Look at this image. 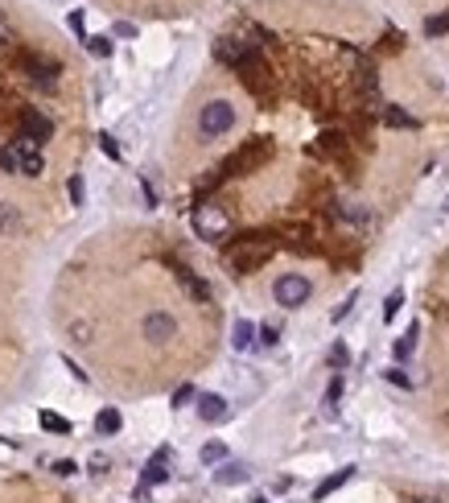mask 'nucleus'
Returning a JSON list of instances; mask_svg holds the SVG:
<instances>
[{"mask_svg": "<svg viewBox=\"0 0 449 503\" xmlns=\"http://www.w3.org/2000/svg\"><path fill=\"white\" fill-rule=\"evenodd\" d=\"M272 157V141L268 137H252V141H243V149H235L227 161H223V173L231 178V173H247V169H260L264 161Z\"/></svg>", "mask_w": 449, "mask_h": 503, "instance_id": "obj_1", "label": "nucleus"}, {"mask_svg": "<svg viewBox=\"0 0 449 503\" xmlns=\"http://www.w3.org/2000/svg\"><path fill=\"white\" fill-rule=\"evenodd\" d=\"M198 128H202V137H223V132H231V128H235V108H231L227 99H211V103L198 112Z\"/></svg>", "mask_w": 449, "mask_h": 503, "instance_id": "obj_2", "label": "nucleus"}, {"mask_svg": "<svg viewBox=\"0 0 449 503\" xmlns=\"http://www.w3.org/2000/svg\"><path fill=\"white\" fill-rule=\"evenodd\" d=\"M272 297H276V306H284V310H297V306L309 301V281L301 272H284V277H276V285H272Z\"/></svg>", "mask_w": 449, "mask_h": 503, "instance_id": "obj_3", "label": "nucleus"}, {"mask_svg": "<svg viewBox=\"0 0 449 503\" xmlns=\"http://www.w3.org/2000/svg\"><path fill=\"white\" fill-rule=\"evenodd\" d=\"M268 256H272V243H260V248H231L227 252V260H231V268L235 272H256V268H264L268 264Z\"/></svg>", "mask_w": 449, "mask_h": 503, "instance_id": "obj_4", "label": "nucleus"}, {"mask_svg": "<svg viewBox=\"0 0 449 503\" xmlns=\"http://www.w3.org/2000/svg\"><path fill=\"white\" fill-rule=\"evenodd\" d=\"M13 157H17V169H21L25 178H37V173L46 169V157L37 153V141H29V137H17V141H13Z\"/></svg>", "mask_w": 449, "mask_h": 503, "instance_id": "obj_5", "label": "nucleus"}, {"mask_svg": "<svg viewBox=\"0 0 449 503\" xmlns=\"http://www.w3.org/2000/svg\"><path fill=\"white\" fill-rule=\"evenodd\" d=\"M17 124H21V137H29V141H37V144L54 137V120H49L46 112H37V108H21Z\"/></svg>", "mask_w": 449, "mask_h": 503, "instance_id": "obj_6", "label": "nucleus"}, {"mask_svg": "<svg viewBox=\"0 0 449 503\" xmlns=\"http://www.w3.org/2000/svg\"><path fill=\"white\" fill-rule=\"evenodd\" d=\"M169 462H173V450H169V446L153 450V458L144 462V470H141V487H157V482H165L169 479Z\"/></svg>", "mask_w": 449, "mask_h": 503, "instance_id": "obj_7", "label": "nucleus"}, {"mask_svg": "<svg viewBox=\"0 0 449 503\" xmlns=\"http://www.w3.org/2000/svg\"><path fill=\"white\" fill-rule=\"evenodd\" d=\"M252 50H256L252 42H239V37H218V42H214V58H218V62H227L231 71H239V62H243Z\"/></svg>", "mask_w": 449, "mask_h": 503, "instance_id": "obj_8", "label": "nucleus"}, {"mask_svg": "<svg viewBox=\"0 0 449 503\" xmlns=\"http://www.w3.org/2000/svg\"><path fill=\"white\" fill-rule=\"evenodd\" d=\"M141 330H144V338H148V342H169V338L177 335V322H173L165 310H153L148 318H144Z\"/></svg>", "mask_w": 449, "mask_h": 503, "instance_id": "obj_9", "label": "nucleus"}, {"mask_svg": "<svg viewBox=\"0 0 449 503\" xmlns=\"http://www.w3.org/2000/svg\"><path fill=\"white\" fill-rule=\"evenodd\" d=\"M198 417L211 421V425L227 421V400H223L218 392H202V396H198Z\"/></svg>", "mask_w": 449, "mask_h": 503, "instance_id": "obj_10", "label": "nucleus"}, {"mask_svg": "<svg viewBox=\"0 0 449 503\" xmlns=\"http://www.w3.org/2000/svg\"><path fill=\"white\" fill-rule=\"evenodd\" d=\"M17 67H21L29 79H37V74H42L46 83H49V74H58V62H54V58H42V54H21V58H17Z\"/></svg>", "mask_w": 449, "mask_h": 503, "instance_id": "obj_11", "label": "nucleus"}, {"mask_svg": "<svg viewBox=\"0 0 449 503\" xmlns=\"http://www.w3.org/2000/svg\"><path fill=\"white\" fill-rule=\"evenodd\" d=\"M173 272H177V281H182V289H186V293L194 297V301H211V285H206L202 277H194V272H189L186 264H173Z\"/></svg>", "mask_w": 449, "mask_h": 503, "instance_id": "obj_12", "label": "nucleus"}, {"mask_svg": "<svg viewBox=\"0 0 449 503\" xmlns=\"http://www.w3.org/2000/svg\"><path fill=\"white\" fill-rule=\"evenodd\" d=\"M247 466L243 462H218V470H214V482L218 487H235V482H247Z\"/></svg>", "mask_w": 449, "mask_h": 503, "instance_id": "obj_13", "label": "nucleus"}, {"mask_svg": "<svg viewBox=\"0 0 449 503\" xmlns=\"http://www.w3.org/2000/svg\"><path fill=\"white\" fill-rule=\"evenodd\" d=\"M351 479H355V466H342L338 475H330V479H322L317 487H313V499H317V503H322V499H330L334 491H338L342 482H351Z\"/></svg>", "mask_w": 449, "mask_h": 503, "instance_id": "obj_14", "label": "nucleus"}, {"mask_svg": "<svg viewBox=\"0 0 449 503\" xmlns=\"http://www.w3.org/2000/svg\"><path fill=\"white\" fill-rule=\"evenodd\" d=\"M256 335H260V330H256V326H252L247 318H239V322H235V330H231V347H235V351H252V347L260 342Z\"/></svg>", "mask_w": 449, "mask_h": 503, "instance_id": "obj_15", "label": "nucleus"}, {"mask_svg": "<svg viewBox=\"0 0 449 503\" xmlns=\"http://www.w3.org/2000/svg\"><path fill=\"white\" fill-rule=\"evenodd\" d=\"M416 335H421V326L412 322V326H408V335L392 342V355H396V363H404L408 355H412V351H416Z\"/></svg>", "mask_w": 449, "mask_h": 503, "instance_id": "obj_16", "label": "nucleus"}, {"mask_svg": "<svg viewBox=\"0 0 449 503\" xmlns=\"http://www.w3.org/2000/svg\"><path fill=\"white\" fill-rule=\"evenodd\" d=\"M119 425H124V417H119L116 408H103L95 417V433H119Z\"/></svg>", "mask_w": 449, "mask_h": 503, "instance_id": "obj_17", "label": "nucleus"}, {"mask_svg": "<svg viewBox=\"0 0 449 503\" xmlns=\"http://www.w3.org/2000/svg\"><path fill=\"white\" fill-rule=\"evenodd\" d=\"M37 421H42V429L46 433H62V437H66V433H71V421H66V417H58V412H37Z\"/></svg>", "mask_w": 449, "mask_h": 503, "instance_id": "obj_18", "label": "nucleus"}, {"mask_svg": "<svg viewBox=\"0 0 449 503\" xmlns=\"http://www.w3.org/2000/svg\"><path fill=\"white\" fill-rule=\"evenodd\" d=\"M383 124H392V128H416V120L404 112V108H396V103H387V112H383Z\"/></svg>", "mask_w": 449, "mask_h": 503, "instance_id": "obj_19", "label": "nucleus"}, {"mask_svg": "<svg viewBox=\"0 0 449 503\" xmlns=\"http://www.w3.org/2000/svg\"><path fill=\"white\" fill-rule=\"evenodd\" d=\"M202 462H206V466L227 462V446H223V441H206V446H202Z\"/></svg>", "mask_w": 449, "mask_h": 503, "instance_id": "obj_20", "label": "nucleus"}, {"mask_svg": "<svg viewBox=\"0 0 449 503\" xmlns=\"http://www.w3.org/2000/svg\"><path fill=\"white\" fill-rule=\"evenodd\" d=\"M346 363H351V351H346V342H334V347H330V367H334V371H342Z\"/></svg>", "mask_w": 449, "mask_h": 503, "instance_id": "obj_21", "label": "nucleus"}, {"mask_svg": "<svg viewBox=\"0 0 449 503\" xmlns=\"http://www.w3.org/2000/svg\"><path fill=\"white\" fill-rule=\"evenodd\" d=\"M400 306H404V293L396 289V293H387V301H383V322H392L396 313H400Z\"/></svg>", "mask_w": 449, "mask_h": 503, "instance_id": "obj_22", "label": "nucleus"}, {"mask_svg": "<svg viewBox=\"0 0 449 503\" xmlns=\"http://www.w3.org/2000/svg\"><path fill=\"white\" fill-rule=\"evenodd\" d=\"M338 396H342V376H334L330 383H326V412L334 417V405H338Z\"/></svg>", "mask_w": 449, "mask_h": 503, "instance_id": "obj_23", "label": "nucleus"}, {"mask_svg": "<svg viewBox=\"0 0 449 503\" xmlns=\"http://www.w3.org/2000/svg\"><path fill=\"white\" fill-rule=\"evenodd\" d=\"M87 50L95 58H112V37H87Z\"/></svg>", "mask_w": 449, "mask_h": 503, "instance_id": "obj_24", "label": "nucleus"}, {"mask_svg": "<svg viewBox=\"0 0 449 503\" xmlns=\"http://www.w3.org/2000/svg\"><path fill=\"white\" fill-rule=\"evenodd\" d=\"M66 190H71V202H74V207H83V198H87V186H83V178H78V173H71Z\"/></svg>", "mask_w": 449, "mask_h": 503, "instance_id": "obj_25", "label": "nucleus"}, {"mask_svg": "<svg viewBox=\"0 0 449 503\" xmlns=\"http://www.w3.org/2000/svg\"><path fill=\"white\" fill-rule=\"evenodd\" d=\"M425 33H428V37L449 33V13H441V17H428V21H425Z\"/></svg>", "mask_w": 449, "mask_h": 503, "instance_id": "obj_26", "label": "nucleus"}, {"mask_svg": "<svg viewBox=\"0 0 449 503\" xmlns=\"http://www.w3.org/2000/svg\"><path fill=\"white\" fill-rule=\"evenodd\" d=\"M99 149H103V157H112V161H119V144L112 132H99Z\"/></svg>", "mask_w": 449, "mask_h": 503, "instance_id": "obj_27", "label": "nucleus"}, {"mask_svg": "<svg viewBox=\"0 0 449 503\" xmlns=\"http://www.w3.org/2000/svg\"><path fill=\"white\" fill-rule=\"evenodd\" d=\"M322 149L326 153H342V132H322Z\"/></svg>", "mask_w": 449, "mask_h": 503, "instance_id": "obj_28", "label": "nucleus"}, {"mask_svg": "<svg viewBox=\"0 0 449 503\" xmlns=\"http://www.w3.org/2000/svg\"><path fill=\"white\" fill-rule=\"evenodd\" d=\"M383 380H387V383H396V388H412V380L404 376L400 367H387V371H383Z\"/></svg>", "mask_w": 449, "mask_h": 503, "instance_id": "obj_29", "label": "nucleus"}, {"mask_svg": "<svg viewBox=\"0 0 449 503\" xmlns=\"http://www.w3.org/2000/svg\"><path fill=\"white\" fill-rule=\"evenodd\" d=\"M194 396H198V392H194V388H189V383H182V388H177V392H173V408L189 405V400H194Z\"/></svg>", "mask_w": 449, "mask_h": 503, "instance_id": "obj_30", "label": "nucleus"}, {"mask_svg": "<svg viewBox=\"0 0 449 503\" xmlns=\"http://www.w3.org/2000/svg\"><path fill=\"white\" fill-rule=\"evenodd\" d=\"M74 470H78V466H74L71 458H58V462H54V475H58V479H71Z\"/></svg>", "mask_w": 449, "mask_h": 503, "instance_id": "obj_31", "label": "nucleus"}, {"mask_svg": "<svg viewBox=\"0 0 449 503\" xmlns=\"http://www.w3.org/2000/svg\"><path fill=\"white\" fill-rule=\"evenodd\" d=\"M355 301H358V293H346V301H342V306H338V310H334V322H342V318H346V313L355 310Z\"/></svg>", "mask_w": 449, "mask_h": 503, "instance_id": "obj_32", "label": "nucleus"}, {"mask_svg": "<svg viewBox=\"0 0 449 503\" xmlns=\"http://www.w3.org/2000/svg\"><path fill=\"white\" fill-rule=\"evenodd\" d=\"M276 338H281L276 326H260V347H276Z\"/></svg>", "mask_w": 449, "mask_h": 503, "instance_id": "obj_33", "label": "nucleus"}, {"mask_svg": "<svg viewBox=\"0 0 449 503\" xmlns=\"http://www.w3.org/2000/svg\"><path fill=\"white\" fill-rule=\"evenodd\" d=\"M107 466H112V462H107L103 454H95V458H91V475H107Z\"/></svg>", "mask_w": 449, "mask_h": 503, "instance_id": "obj_34", "label": "nucleus"}, {"mask_svg": "<svg viewBox=\"0 0 449 503\" xmlns=\"http://www.w3.org/2000/svg\"><path fill=\"white\" fill-rule=\"evenodd\" d=\"M71 29L78 33V42H87V33H83V13H71Z\"/></svg>", "mask_w": 449, "mask_h": 503, "instance_id": "obj_35", "label": "nucleus"}, {"mask_svg": "<svg viewBox=\"0 0 449 503\" xmlns=\"http://www.w3.org/2000/svg\"><path fill=\"white\" fill-rule=\"evenodd\" d=\"M116 33H119V37H132V33H136V25H132V21H116Z\"/></svg>", "mask_w": 449, "mask_h": 503, "instance_id": "obj_36", "label": "nucleus"}, {"mask_svg": "<svg viewBox=\"0 0 449 503\" xmlns=\"http://www.w3.org/2000/svg\"><path fill=\"white\" fill-rule=\"evenodd\" d=\"M62 363H66V371H71V376H74V380H78V383H87V371H78V367H74V363H71V355H66V359H62Z\"/></svg>", "mask_w": 449, "mask_h": 503, "instance_id": "obj_37", "label": "nucleus"}, {"mask_svg": "<svg viewBox=\"0 0 449 503\" xmlns=\"http://www.w3.org/2000/svg\"><path fill=\"white\" fill-rule=\"evenodd\" d=\"M141 190H144V202H148V207H157V194H153V186H148L144 178H141Z\"/></svg>", "mask_w": 449, "mask_h": 503, "instance_id": "obj_38", "label": "nucleus"}, {"mask_svg": "<svg viewBox=\"0 0 449 503\" xmlns=\"http://www.w3.org/2000/svg\"><path fill=\"white\" fill-rule=\"evenodd\" d=\"M252 503H268V499H264V495H256V499H252Z\"/></svg>", "mask_w": 449, "mask_h": 503, "instance_id": "obj_39", "label": "nucleus"}, {"mask_svg": "<svg viewBox=\"0 0 449 503\" xmlns=\"http://www.w3.org/2000/svg\"><path fill=\"white\" fill-rule=\"evenodd\" d=\"M445 211H449V194H445Z\"/></svg>", "mask_w": 449, "mask_h": 503, "instance_id": "obj_40", "label": "nucleus"}, {"mask_svg": "<svg viewBox=\"0 0 449 503\" xmlns=\"http://www.w3.org/2000/svg\"><path fill=\"white\" fill-rule=\"evenodd\" d=\"M425 503H437V499H425Z\"/></svg>", "mask_w": 449, "mask_h": 503, "instance_id": "obj_41", "label": "nucleus"}, {"mask_svg": "<svg viewBox=\"0 0 449 503\" xmlns=\"http://www.w3.org/2000/svg\"><path fill=\"white\" fill-rule=\"evenodd\" d=\"M0 42H4V33H0Z\"/></svg>", "mask_w": 449, "mask_h": 503, "instance_id": "obj_42", "label": "nucleus"}]
</instances>
